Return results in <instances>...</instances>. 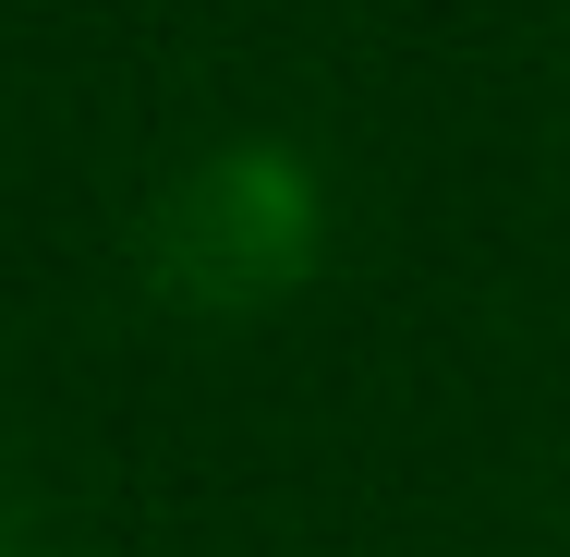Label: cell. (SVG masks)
I'll return each mask as SVG.
<instances>
[{"mask_svg":"<svg viewBox=\"0 0 570 557\" xmlns=\"http://www.w3.org/2000/svg\"><path fill=\"white\" fill-rule=\"evenodd\" d=\"M316 255H328V182H316L304 146H267V133L207 146L195 170H170V195H158V219H146L158 291L219 304V316L304 291Z\"/></svg>","mask_w":570,"mask_h":557,"instance_id":"obj_1","label":"cell"}]
</instances>
